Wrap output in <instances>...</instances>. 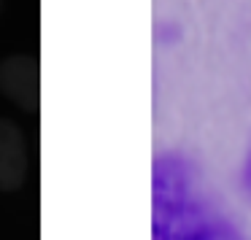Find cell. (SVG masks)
Segmentation results:
<instances>
[{
	"instance_id": "3",
	"label": "cell",
	"mask_w": 251,
	"mask_h": 240,
	"mask_svg": "<svg viewBox=\"0 0 251 240\" xmlns=\"http://www.w3.org/2000/svg\"><path fill=\"white\" fill-rule=\"evenodd\" d=\"M30 175V143L14 119L0 116V189L17 192Z\"/></svg>"
},
{
	"instance_id": "6",
	"label": "cell",
	"mask_w": 251,
	"mask_h": 240,
	"mask_svg": "<svg viewBox=\"0 0 251 240\" xmlns=\"http://www.w3.org/2000/svg\"><path fill=\"white\" fill-rule=\"evenodd\" d=\"M0 11H3V0H0Z\"/></svg>"
},
{
	"instance_id": "2",
	"label": "cell",
	"mask_w": 251,
	"mask_h": 240,
	"mask_svg": "<svg viewBox=\"0 0 251 240\" xmlns=\"http://www.w3.org/2000/svg\"><path fill=\"white\" fill-rule=\"evenodd\" d=\"M41 68L33 54H11L0 62V92L25 114H35L41 100Z\"/></svg>"
},
{
	"instance_id": "1",
	"label": "cell",
	"mask_w": 251,
	"mask_h": 240,
	"mask_svg": "<svg viewBox=\"0 0 251 240\" xmlns=\"http://www.w3.org/2000/svg\"><path fill=\"white\" fill-rule=\"evenodd\" d=\"M216 218L197 168L165 157L157 165V240H189Z\"/></svg>"
},
{
	"instance_id": "5",
	"label": "cell",
	"mask_w": 251,
	"mask_h": 240,
	"mask_svg": "<svg viewBox=\"0 0 251 240\" xmlns=\"http://www.w3.org/2000/svg\"><path fill=\"white\" fill-rule=\"evenodd\" d=\"M243 178H246V189L251 192V154H249V159H246V173H243Z\"/></svg>"
},
{
	"instance_id": "4",
	"label": "cell",
	"mask_w": 251,
	"mask_h": 240,
	"mask_svg": "<svg viewBox=\"0 0 251 240\" xmlns=\"http://www.w3.org/2000/svg\"><path fill=\"white\" fill-rule=\"evenodd\" d=\"M189 240H243L224 218H216L213 224H208L205 229H200L197 235H192Z\"/></svg>"
}]
</instances>
